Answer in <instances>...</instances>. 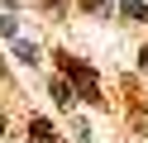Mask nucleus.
I'll return each instance as SVG.
<instances>
[{"label":"nucleus","mask_w":148,"mask_h":143,"mask_svg":"<svg viewBox=\"0 0 148 143\" xmlns=\"http://www.w3.org/2000/svg\"><path fill=\"white\" fill-rule=\"evenodd\" d=\"M0 133H5V119H0Z\"/></svg>","instance_id":"nucleus-10"},{"label":"nucleus","mask_w":148,"mask_h":143,"mask_svg":"<svg viewBox=\"0 0 148 143\" xmlns=\"http://www.w3.org/2000/svg\"><path fill=\"white\" fill-rule=\"evenodd\" d=\"M48 91H53V100H58V105H62V110H72V105H77V91H72V86H67V81H53V86H48Z\"/></svg>","instance_id":"nucleus-3"},{"label":"nucleus","mask_w":148,"mask_h":143,"mask_svg":"<svg viewBox=\"0 0 148 143\" xmlns=\"http://www.w3.org/2000/svg\"><path fill=\"white\" fill-rule=\"evenodd\" d=\"M58 62H62V72L77 81V95H86V100H100V81H96V72H91V67H81L72 53H58Z\"/></svg>","instance_id":"nucleus-1"},{"label":"nucleus","mask_w":148,"mask_h":143,"mask_svg":"<svg viewBox=\"0 0 148 143\" xmlns=\"http://www.w3.org/2000/svg\"><path fill=\"white\" fill-rule=\"evenodd\" d=\"M0 34H5V38H14V34H19V24H14V14H0Z\"/></svg>","instance_id":"nucleus-5"},{"label":"nucleus","mask_w":148,"mask_h":143,"mask_svg":"<svg viewBox=\"0 0 148 143\" xmlns=\"http://www.w3.org/2000/svg\"><path fill=\"white\" fill-rule=\"evenodd\" d=\"M10 43H14V57H19L24 67H38V62H43V57H38V48H34V43H24V38H10Z\"/></svg>","instance_id":"nucleus-2"},{"label":"nucleus","mask_w":148,"mask_h":143,"mask_svg":"<svg viewBox=\"0 0 148 143\" xmlns=\"http://www.w3.org/2000/svg\"><path fill=\"white\" fill-rule=\"evenodd\" d=\"M119 14H124V19H148V5H143V0H124Z\"/></svg>","instance_id":"nucleus-4"},{"label":"nucleus","mask_w":148,"mask_h":143,"mask_svg":"<svg viewBox=\"0 0 148 143\" xmlns=\"http://www.w3.org/2000/svg\"><path fill=\"white\" fill-rule=\"evenodd\" d=\"M138 67H143V72H148V48H143V53H138Z\"/></svg>","instance_id":"nucleus-7"},{"label":"nucleus","mask_w":148,"mask_h":143,"mask_svg":"<svg viewBox=\"0 0 148 143\" xmlns=\"http://www.w3.org/2000/svg\"><path fill=\"white\" fill-rule=\"evenodd\" d=\"M43 5H62V0H43Z\"/></svg>","instance_id":"nucleus-9"},{"label":"nucleus","mask_w":148,"mask_h":143,"mask_svg":"<svg viewBox=\"0 0 148 143\" xmlns=\"http://www.w3.org/2000/svg\"><path fill=\"white\" fill-rule=\"evenodd\" d=\"M81 10L86 14H105V0H81Z\"/></svg>","instance_id":"nucleus-6"},{"label":"nucleus","mask_w":148,"mask_h":143,"mask_svg":"<svg viewBox=\"0 0 148 143\" xmlns=\"http://www.w3.org/2000/svg\"><path fill=\"white\" fill-rule=\"evenodd\" d=\"M14 5H19V0H5V10H14Z\"/></svg>","instance_id":"nucleus-8"}]
</instances>
